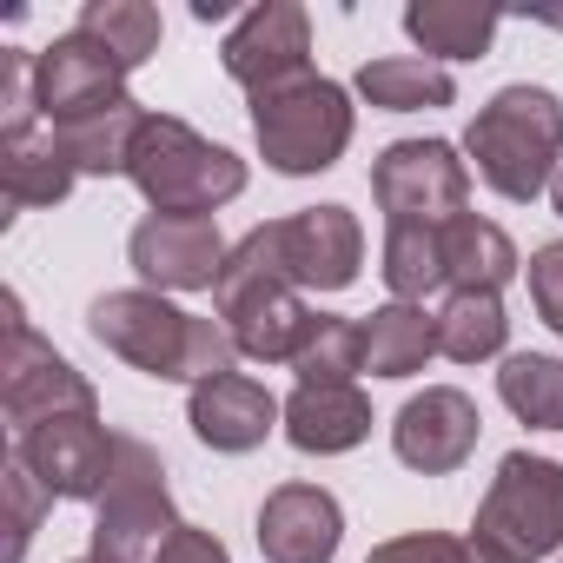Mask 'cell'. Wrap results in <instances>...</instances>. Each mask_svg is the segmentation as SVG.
<instances>
[{
    "label": "cell",
    "mask_w": 563,
    "mask_h": 563,
    "mask_svg": "<svg viewBox=\"0 0 563 563\" xmlns=\"http://www.w3.org/2000/svg\"><path fill=\"white\" fill-rule=\"evenodd\" d=\"M87 332L133 372L159 378V385H206L239 372V345L219 319H199L186 306H173L166 292H100L87 306Z\"/></svg>",
    "instance_id": "obj_1"
},
{
    "label": "cell",
    "mask_w": 563,
    "mask_h": 563,
    "mask_svg": "<svg viewBox=\"0 0 563 563\" xmlns=\"http://www.w3.org/2000/svg\"><path fill=\"white\" fill-rule=\"evenodd\" d=\"M212 306H219V325L232 332L239 358L252 365H292L306 332H312V306L306 292L286 278V258H278V225H252L232 252H225V272L212 286Z\"/></svg>",
    "instance_id": "obj_2"
},
{
    "label": "cell",
    "mask_w": 563,
    "mask_h": 563,
    "mask_svg": "<svg viewBox=\"0 0 563 563\" xmlns=\"http://www.w3.org/2000/svg\"><path fill=\"white\" fill-rule=\"evenodd\" d=\"M464 153H471L477 179L497 199L530 206L537 192H550V179L563 166V100L550 87H530V80L497 87L477 107V120L464 133Z\"/></svg>",
    "instance_id": "obj_3"
},
{
    "label": "cell",
    "mask_w": 563,
    "mask_h": 563,
    "mask_svg": "<svg viewBox=\"0 0 563 563\" xmlns=\"http://www.w3.org/2000/svg\"><path fill=\"white\" fill-rule=\"evenodd\" d=\"M126 179L140 186V199L153 212L212 219L219 206H232L245 192V159L232 146L206 140L199 126L173 120V113H146V126L133 140V159H126Z\"/></svg>",
    "instance_id": "obj_4"
},
{
    "label": "cell",
    "mask_w": 563,
    "mask_h": 563,
    "mask_svg": "<svg viewBox=\"0 0 563 563\" xmlns=\"http://www.w3.org/2000/svg\"><path fill=\"white\" fill-rule=\"evenodd\" d=\"M358 133V107L339 80L325 74H299L286 87H265L252 93V140L265 153L272 173L286 179H312V173H332L345 159Z\"/></svg>",
    "instance_id": "obj_5"
},
{
    "label": "cell",
    "mask_w": 563,
    "mask_h": 563,
    "mask_svg": "<svg viewBox=\"0 0 563 563\" xmlns=\"http://www.w3.org/2000/svg\"><path fill=\"white\" fill-rule=\"evenodd\" d=\"M179 530V510H173V490H166V464L146 438H126L120 431V451H113V477L93 504V550L100 563H159L166 537Z\"/></svg>",
    "instance_id": "obj_6"
},
{
    "label": "cell",
    "mask_w": 563,
    "mask_h": 563,
    "mask_svg": "<svg viewBox=\"0 0 563 563\" xmlns=\"http://www.w3.org/2000/svg\"><path fill=\"white\" fill-rule=\"evenodd\" d=\"M471 537H484L504 563H537L563 550V464L537 451H510L477 504Z\"/></svg>",
    "instance_id": "obj_7"
},
{
    "label": "cell",
    "mask_w": 563,
    "mask_h": 563,
    "mask_svg": "<svg viewBox=\"0 0 563 563\" xmlns=\"http://www.w3.org/2000/svg\"><path fill=\"white\" fill-rule=\"evenodd\" d=\"M372 199L391 225H451L457 212H471V159L451 140H391L372 159Z\"/></svg>",
    "instance_id": "obj_8"
},
{
    "label": "cell",
    "mask_w": 563,
    "mask_h": 563,
    "mask_svg": "<svg viewBox=\"0 0 563 563\" xmlns=\"http://www.w3.org/2000/svg\"><path fill=\"white\" fill-rule=\"evenodd\" d=\"M0 405H8L14 431H34L47 418H74V411H100L93 385L74 372V358H60L27 319L21 299H8V352H0Z\"/></svg>",
    "instance_id": "obj_9"
},
{
    "label": "cell",
    "mask_w": 563,
    "mask_h": 563,
    "mask_svg": "<svg viewBox=\"0 0 563 563\" xmlns=\"http://www.w3.org/2000/svg\"><path fill=\"white\" fill-rule=\"evenodd\" d=\"M113 451H120V431H107L100 411L47 418L14 438V457L34 471V484L54 504H100V490L113 477Z\"/></svg>",
    "instance_id": "obj_10"
},
{
    "label": "cell",
    "mask_w": 563,
    "mask_h": 563,
    "mask_svg": "<svg viewBox=\"0 0 563 563\" xmlns=\"http://www.w3.org/2000/svg\"><path fill=\"white\" fill-rule=\"evenodd\" d=\"M225 252L232 245L219 239V219H192V212H146L126 239V258L146 292H212Z\"/></svg>",
    "instance_id": "obj_11"
},
{
    "label": "cell",
    "mask_w": 563,
    "mask_h": 563,
    "mask_svg": "<svg viewBox=\"0 0 563 563\" xmlns=\"http://www.w3.org/2000/svg\"><path fill=\"white\" fill-rule=\"evenodd\" d=\"M219 67L245 87V93H265V87H286L299 74H312V14L299 0H265V8H245L219 47Z\"/></svg>",
    "instance_id": "obj_12"
},
{
    "label": "cell",
    "mask_w": 563,
    "mask_h": 563,
    "mask_svg": "<svg viewBox=\"0 0 563 563\" xmlns=\"http://www.w3.org/2000/svg\"><path fill=\"white\" fill-rule=\"evenodd\" d=\"M34 87H41V120H47V133H54V126H74V120H87V113H107V107H120V100H133V93H126V67H120L93 34H80V27L54 34V47L34 54Z\"/></svg>",
    "instance_id": "obj_13"
},
{
    "label": "cell",
    "mask_w": 563,
    "mask_h": 563,
    "mask_svg": "<svg viewBox=\"0 0 563 563\" xmlns=\"http://www.w3.org/2000/svg\"><path fill=\"white\" fill-rule=\"evenodd\" d=\"M484 438V418L471 405V391L457 385H424L418 398L398 405L391 418V451L405 471H424V477H451Z\"/></svg>",
    "instance_id": "obj_14"
},
{
    "label": "cell",
    "mask_w": 563,
    "mask_h": 563,
    "mask_svg": "<svg viewBox=\"0 0 563 563\" xmlns=\"http://www.w3.org/2000/svg\"><path fill=\"white\" fill-rule=\"evenodd\" d=\"M278 225V258L299 292H345L365 265V225L352 206H306Z\"/></svg>",
    "instance_id": "obj_15"
},
{
    "label": "cell",
    "mask_w": 563,
    "mask_h": 563,
    "mask_svg": "<svg viewBox=\"0 0 563 563\" xmlns=\"http://www.w3.org/2000/svg\"><path fill=\"white\" fill-rule=\"evenodd\" d=\"M252 537L265 563H332L345 543V504L325 484H278L265 490Z\"/></svg>",
    "instance_id": "obj_16"
},
{
    "label": "cell",
    "mask_w": 563,
    "mask_h": 563,
    "mask_svg": "<svg viewBox=\"0 0 563 563\" xmlns=\"http://www.w3.org/2000/svg\"><path fill=\"white\" fill-rule=\"evenodd\" d=\"M186 424H192V438H199L206 451H219V457H245V451H258L278 424H286V405H278L258 378L225 372V378L192 385V398H186Z\"/></svg>",
    "instance_id": "obj_17"
},
{
    "label": "cell",
    "mask_w": 563,
    "mask_h": 563,
    "mask_svg": "<svg viewBox=\"0 0 563 563\" xmlns=\"http://www.w3.org/2000/svg\"><path fill=\"white\" fill-rule=\"evenodd\" d=\"M286 444L306 457H339L372 438V398L358 385H299L286 398Z\"/></svg>",
    "instance_id": "obj_18"
},
{
    "label": "cell",
    "mask_w": 563,
    "mask_h": 563,
    "mask_svg": "<svg viewBox=\"0 0 563 563\" xmlns=\"http://www.w3.org/2000/svg\"><path fill=\"white\" fill-rule=\"evenodd\" d=\"M504 14L497 8H477V0H411L405 8V34L424 60L451 67V60H484L490 41H497Z\"/></svg>",
    "instance_id": "obj_19"
},
{
    "label": "cell",
    "mask_w": 563,
    "mask_h": 563,
    "mask_svg": "<svg viewBox=\"0 0 563 563\" xmlns=\"http://www.w3.org/2000/svg\"><path fill=\"white\" fill-rule=\"evenodd\" d=\"M523 272L510 232L497 219H477V212H457L444 225V278L451 292H504L510 278Z\"/></svg>",
    "instance_id": "obj_20"
},
{
    "label": "cell",
    "mask_w": 563,
    "mask_h": 563,
    "mask_svg": "<svg viewBox=\"0 0 563 563\" xmlns=\"http://www.w3.org/2000/svg\"><path fill=\"white\" fill-rule=\"evenodd\" d=\"M358 100L378 107V113H438L457 100V80L451 67L424 60V54H385V60H365L358 67Z\"/></svg>",
    "instance_id": "obj_21"
},
{
    "label": "cell",
    "mask_w": 563,
    "mask_h": 563,
    "mask_svg": "<svg viewBox=\"0 0 563 563\" xmlns=\"http://www.w3.org/2000/svg\"><path fill=\"white\" fill-rule=\"evenodd\" d=\"M74 159L60 153L54 133H14L0 140V192H8V212H34V206H60L74 192Z\"/></svg>",
    "instance_id": "obj_22"
},
{
    "label": "cell",
    "mask_w": 563,
    "mask_h": 563,
    "mask_svg": "<svg viewBox=\"0 0 563 563\" xmlns=\"http://www.w3.org/2000/svg\"><path fill=\"white\" fill-rule=\"evenodd\" d=\"M358 325H365V372L372 378H418L438 358V312H424V306L391 299Z\"/></svg>",
    "instance_id": "obj_23"
},
{
    "label": "cell",
    "mask_w": 563,
    "mask_h": 563,
    "mask_svg": "<svg viewBox=\"0 0 563 563\" xmlns=\"http://www.w3.org/2000/svg\"><path fill=\"white\" fill-rule=\"evenodd\" d=\"M140 126H146V107L140 100H120L107 113H87L74 126H54V140H60V153L74 159L80 179H113V173H126Z\"/></svg>",
    "instance_id": "obj_24"
},
{
    "label": "cell",
    "mask_w": 563,
    "mask_h": 563,
    "mask_svg": "<svg viewBox=\"0 0 563 563\" xmlns=\"http://www.w3.org/2000/svg\"><path fill=\"white\" fill-rule=\"evenodd\" d=\"M504 345H510L504 292H451L438 306V358L484 365V358H504Z\"/></svg>",
    "instance_id": "obj_25"
},
{
    "label": "cell",
    "mask_w": 563,
    "mask_h": 563,
    "mask_svg": "<svg viewBox=\"0 0 563 563\" xmlns=\"http://www.w3.org/2000/svg\"><path fill=\"white\" fill-rule=\"evenodd\" d=\"M378 272H385L391 299H405V306H424L438 286H451V278H444V225H418V219H398V225H385Z\"/></svg>",
    "instance_id": "obj_26"
},
{
    "label": "cell",
    "mask_w": 563,
    "mask_h": 563,
    "mask_svg": "<svg viewBox=\"0 0 563 563\" xmlns=\"http://www.w3.org/2000/svg\"><path fill=\"white\" fill-rule=\"evenodd\" d=\"M497 398L530 431H563V358L556 352H510L497 372Z\"/></svg>",
    "instance_id": "obj_27"
},
{
    "label": "cell",
    "mask_w": 563,
    "mask_h": 563,
    "mask_svg": "<svg viewBox=\"0 0 563 563\" xmlns=\"http://www.w3.org/2000/svg\"><path fill=\"white\" fill-rule=\"evenodd\" d=\"M74 27H80V34H93V41H100L126 74H140V67L159 54V34H166V21H159L153 0H87Z\"/></svg>",
    "instance_id": "obj_28"
},
{
    "label": "cell",
    "mask_w": 563,
    "mask_h": 563,
    "mask_svg": "<svg viewBox=\"0 0 563 563\" xmlns=\"http://www.w3.org/2000/svg\"><path fill=\"white\" fill-rule=\"evenodd\" d=\"M299 385H352L365 372V325L358 319H339V312H319L299 358H292Z\"/></svg>",
    "instance_id": "obj_29"
},
{
    "label": "cell",
    "mask_w": 563,
    "mask_h": 563,
    "mask_svg": "<svg viewBox=\"0 0 563 563\" xmlns=\"http://www.w3.org/2000/svg\"><path fill=\"white\" fill-rule=\"evenodd\" d=\"M365 563H504L484 537H451V530H411V537H385Z\"/></svg>",
    "instance_id": "obj_30"
},
{
    "label": "cell",
    "mask_w": 563,
    "mask_h": 563,
    "mask_svg": "<svg viewBox=\"0 0 563 563\" xmlns=\"http://www.w3.org/2000/svg\"><path fill=\"white\" fill-rule=\"evenodd\" d=\"M0 497H8V556H0V563H21L34 530H41V517L54 510V497L34 484V471L21 457H8V471H0Z\"/></svg>",
    "instance_id": "obj_31"
},
{
    "label": "cell",
    "mask_w": 563,
    "mask_h": 563,
    "mask_svg": "<svg viewBox=\"0 0 563 563\" xmlns=\"http://www.w3.org/2000/svg\"><path fill=\"white\" fill-rule=\"evenodd\" d=\"M41 87H34V47H0V140L34 133Z\"/></svg>",
    "instance_id": "obj_32"
},
{
    "label": "cell",
    "mask_w": 563,
    "mask_h": 563,
    "mask_svg": "<svg viewBox=\"0 0 563 563\" xmlns=\"http://www.w3.org/2000/svg\"><path fill=\"white\" fill-rule=\"evenodd\" d=\"M523 278H530V306H537V319L563 339V239L537 245L530 265H523Z\"/></svg>",
    "instance_id": "obj_33"
},
{
    "label": "cell",
    "mask_w": 563,
    "mask_h": 563,
    "mask_svg": "<svg viewBox=\"0 0 563 563\" xmlns=\"http://www.w3.org/2000/svg\"><path fill=\"white\" fill-rule=\"evenodd\" d=\"M159 563H232V550H225L212 530H199V523H179V530L166 537Z\"/></svg>",
    "instance_id": "obj_34"
},
{
    "label": "cell",
    "mask_w": 563,
    "mask_h": 563,
    "mask_svg": "<svg viewBox=\"0 0 563 563\" xmlns=\"http://www.w3.org/2000/svg\"><path fill=\"white\" fill-rule=\"evenodd\" d=\"M232 8H225V0H199V8H192V21H225Z\"/></svg>",
    "instance_id": "obj_35"
},
{
    "label": "cell",
    "mask_w": 563,
    "mask_h": 563,
    "mask_svg": "<svg viewBox=\"0 0 563 563\" xmlns=\"http://www.w3.org/2000/svg\"><path fill=\"white\" fill-rule=\"evenodd\" d=\"M550 206H556V219H563V166H556V179H550Z\"/></svg>",
    "instance_id": "obj_36"
},
{
    "label": "cell",
    "mask_w": 563,
    "mask_h": 563,
    "mask_svg": "<svg viewBox=\"0 0 563 563\" xmlns=\"http://www.w3.org/2000/svg\"><path fill=\"white\" fill-rule=\"evenodd\" d=\"M74 563H100V556H74Z\"/></svg>",
    "instance_id": "obj_37"
},
{
    "label": "cell",
    "mask_w": 563,
    "mask_h": 563,
    "mask_svg": "<svg viewBox=\"0 0 563 563\" xmlns=\"http://www.w3.org/2000/svg\"><path fill=\"white\" fill-rule=\"evenodd\" d=\"M556 563H563V556H556Z\"/></svg>",
    "instance_id": "obj_38"
}]
</instances>
